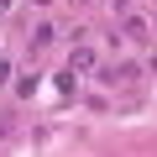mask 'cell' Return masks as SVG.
I'll return each mask as SVG.
<instances>
[{"label": "cell", "instance_id": "1", "mask_svg": "<svg viewBox=\"0 0 157 157\" xmlns=\"http://www.w3.org/2000/svg\"><path fill=\"white\" fill-rule=\"evenodd\" d=\"M68 68H78V73H84V68H94V52H89V47H73V58H68Z\"/></svg>", "mask_w": 157, "mask_h": 157}, {"label": "cell", "instance_id": "2", "mask_svg": "<svg viewBox=\"0 0 157 157\" xmlns=\"http://www.w3.org/2000/svg\"><path fill=\"white\" fill-rule=\"evenodd\" d=\"M16 94H21V100H32V94H37V73H26V78H16Z\"/></svg>", "mask_w": 157, "mask_h": 157}, {"label": "cell", "instance_id": "3", "mask_svg": "<svg viewBox=\"0 0 157 157\" xmlns=\"http://www.w3.org/2000/svg\"><path fill=\"white\" fill-rule=\"evenodd\" d=\"M0 6H11V0H0Z\"/></svg>", "mask_w": 157, "mask_h": 157}]
</instances>
